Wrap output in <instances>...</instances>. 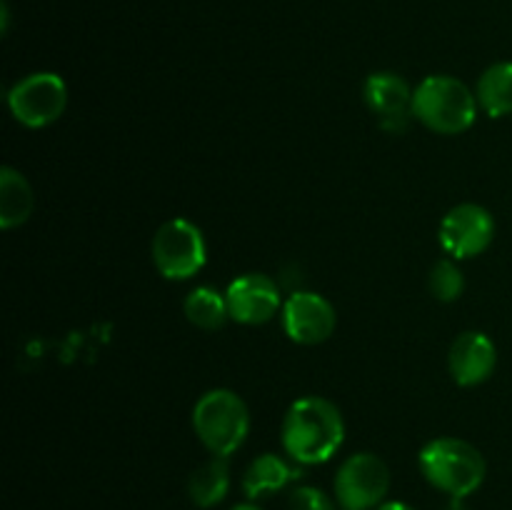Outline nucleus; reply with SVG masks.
<instances>
[{
	"mask_svg": "<svg viewBox=\"0 0 512 510\" xmlns=\"http://www.w3.org/2000/svg\"><path fill=\"white\" fill-rule=\"evenodd\" d=\"M283 448L303 465L325 463L345 440V420L338 405L320 395L295 400L283 418Z\"/></svg>",
	"mask_w": 512,
	"mask_h": 510,
	"instance_id": "obj_1",
	"label": "nucleus"
},
{
	"mask_svg": "<svg viewBox=\"0 0 512 510\" xmlns=\"http://www.w3.org/2000/svg\"><path fill=\"white\" fill-rule=\"evenodd\" d=\"M410 113L440 135H460L478 118V95L453 75H428L413 90Z\"/></svg>",
	"mask_w": 512,
	"mask_h": 510,
	"instance_id": "obj_2",
	"label": "nucleus"
},
{
	"mask_svg": "<svg viewBox=\"0 0 512 510\" xmlns=\"http://www.w3.org/2000/svg\"><path fill=\"white\" fill-rule=\"evenodd\" d=\"M420 470L443 493L465 498L485 480V458L475 445L460 438H435L420 450Z\"/></svg>",
	"mask_w": 512,
	"mask_h": 510,
	"instance_id": "obj_3",
	"label": "nucleus"
},
{
	"mask_svg": "<svg viewBox=\"0 0 512 510\" xmlns=\"http://www.w3.org/2000/svg\"><path fill=\"white\" fill-rule=\"evenodd\" d=\"M193 428L210 453L228 458L248 438V405L228 388L208 390L193 408Z\"/></svg>",
	"mask_w": 512,
	"mask_h": 510,
	"instance_id": "obj_4",
	"label": "nucleus"
},
{
	"mask_svg": "<svg viewBox=\"0 0 512 510\" xmlns=\"http://www.w3.org/2000/svg\"><path fill=\"white\" fill-rule=\"evenodd\" d=\"M208 260L205 235L193 220L173 218L158 228L153 238V263L168 280H188L203 270Z\"/></svg>",
	"mask_w": 512,
	"mask_h": 510,
	"instance_id": "obj_5",
	"label": "nucleus"
},
{
	"mask_svg": "<svg viewBox=\"0 0 512 510\" xmlns=\"http://www.w3.org/2000/svg\"><path fill=\"white\" fill-rule=\"evenodd\" d=\"M68 85L58 73H30L10 88L8 108L25 128H45L65 113Z\"/></svg>",
	"mask_w": 512,
	"mask_h": 510,
	"instance_id": "obj_6",
	"label": "nucleus"
},
{
	"mask_svg": "<svg viewBox=\"0 0 512 510\" xmlns=\"http://www.w3.org/2000/svg\"><path fill=\"white\" fill-rule=\"evenodd\" d=\"M390 488V470L378 455L355 453L335 475V498L343 510H370L383 503Z\"/></svg>",
	"mask_w": 512,
	"mask_h": 510,
	"instance_id": "obj_7",
	"label": "nucleus"
},
{
	"mask_svg": "<svg viewBox=\"0 0 512 510\" xmlns=\"http://www.w3.org/2000/svg\"><path fill=\"white\" fill-rule=\"evenodd\" d=\"M495 238V220L488 208L478 203H460L440 223L438 240L455 260L485 253Z\"/></svg>",
	"mask_w": 512,
	"mask_h": 510,
	"instance_id": "obj_8",
	"label": "nucleus"
},
{
	"mask_svg": "<svg viewBox=\"0 0 512 510\" xmlns=\"http://www.w3.org/2000/svg\"><path fill=\"white\" fill-rule=\"evenodd\" d=\"M338 315L333 303L320 293L298 290L283 305V328L293 343L318 345L333 335Z\"/></svg>",
	"mask_w": 512,
	"mask_h": 510,
	"instance_id": "obj_9",
	"label": "nucleus"
},
{
	"mask_svg": "<svg viewBox=\"0 0 512 510\" xmlns=\"http://www.w3.org/2000/svg\"><path fill=\"white\" fill-rule=\"evenodd\" d=\"M230 318L243 325L268 323L280 310V288L270 275H238L225 290Z\"/></svg>",
	"mask_w": 512,
	"mask_h": 510,
	"instance_id": "obj_10",
	"label": "nucleus"
},
{
	"mask_svg": "<svg viewBox=\"0 0 512 510\" xmlns=\"http://www.w3.org/2000/svg\"><path fill=\"white\" fill-rule=\"evenodd\" d=\"M495 365H498V350H495L493 340L480 330H468L450 345V375L463 388H475V385L485 383L493 375Z\"/></svg>",
	"mask_w": 512,
	"mask_h": 510,
	"instance_id": "obj_11",
	"label": "nucleus"
},
{
	"mask_svg": "<svg viewBox=\"0 0 512 510\" xmlns=\"http://www.w3.org/2000/svg\"><path fill=\"white\" fill-rule=\"evenodd\" d=\"M363 95L368 108L375 115H380L385 125L390 120L405 118V113L413 108V90H410V85L398 73H390V70L370 75L365 80Z\"/></svg>",
	"mask_w": 512,
	"mask_h": 510,
	"instance_id": "obj_12",
	"label": "nucleus"
},
{
	"mask_svg": "<svg viewBox=\"0 0 512 510\" xmlns=\"http://www.w3.org/2000/svg\"><path fill=\"white\" fill-rule=\"evenodd\" d=\"M35 195L23 173L5 165L0 170V225L5 230L18 228L33 215Z\"/></svg>",
	"mask_w": 512,
	"mask_h": 510,
	"instance_id": "obj_13",
	"label": "nucleus"
},
{
	"mask_svg": "<svg viewBox=\"0 0 512 510\" xmlns=\"http://www.w3.org/2000/svg\"><path fill=\"white\" fill-rule=\"evenodd\" d=\"M293 478H298V470L290 468L280 455L265 453L255 458L245 470L243 490L250 500H258L283 490Z\"/></svg>",
	"mask_w": 512,
	"mask_h": 510,
	"instance_id": "obj_14",
	"label": "nucleus"
},
{
	"mask_svg": "<svg viewBox=\"0 0 512 510\" xmlns=\"http://www.w3.org/2000/svg\"><path fill=\"white\" fill-rule=\"evenodd\" d=\"M230 488V468L228 460L213 455L208 463L193 470L188 480V495L198 508H213L228 495Z\"/></svg>",
	"mask_w": 512,
	"mask_h": 510,
	"instance_id": "obj_15",
	"label": "nucleus"
},
{
	"mask_svg": "<svg viewBox=\"0 0 512 510\" xmlns=\"http://www.w3.org/2000/svg\"><path fill=\"white\" fill-rule=\"evenodd\" d=\"M478 105L490 118L512 115V63H495L480 75Z\"/></svg>",
	"mask_w": 512,
	"mask_h": 510,
	"instance_id": "obj_16",
	"label": "nucleus"
},
{
	"mask_svg": "<svg viewBox=\"0 0 512 510\" xmlns=\"http://www.w3.org/2000/svg\"><path fill=\"white\" fill-rule=\"evenodd\" d=\"M183 313L195 328L218 330L230 318L228 298L220 290L210 288V285H200V288L190 290V295L185 298Z\"/></svg>",
	"mask_w": 512,
	"mask_h": 510,
	"instance_id": "obj_17",
	"label": "nucleus"
},
{
	"mask_svg": "<svg viewBox=\"0 0 512 510\" xmlns=\"http://www.w3.org/2000/svg\"><path fill=\"white\" fill-rule=\"evenodd\" d=\"M428 285H430V293H433L435 298L443 300V303H453V300H458L460 295H463L465 275L463 270L455 265V260L445 258L433 265Z\"/></svg>",
	"mask_w": 512,
	"mask_h": 510,
	"instance_id": "obj_18",
	"label": "nucleus"
},
{
	"mask_svg": "<svg viewBox=\"0 0 512 510\" xmlns=\"http://www.w3.org/2000/svg\"><path fill=\"white\" fill-rule=\"evenodd\" d=\"M290 510H335V503L313 485H300L288 498Z\"/></svg>",
	"mask_w": 512,
	"mask_h": 510,
	"instance_id": "obj_19",
	"label": "nucleus"
},
{
	"mask_svg": "<svg viewBox=\"0 0 512 510\" xmlns=\"http://www.w3.org/2000/svg\"><path fill=\"white\" fill-rule=\"evenodd\" d=\"M378 510H413V508L405 503H383Z\"/></svg>",
	"mask_w": 512,
	"mask_h": 510,
	"instance_id": "obj_20",
	"label": "nucleus"
},
{
	"mask_svg": "<svg viewBox=\"0 0 512 510\" xmlns=\"http://www.w3.org/2000/svg\"><path fill=\"white\" fill-rule=\"evenodd\" d=\"M233 510H263V508H258L255 503H240V505H235Z\"/></svg>",
	"mask_w": 512,
	"mask_h": 510,
	"instance_id": "obj_21",
	"label": "nucleus"
}]
</instances>
